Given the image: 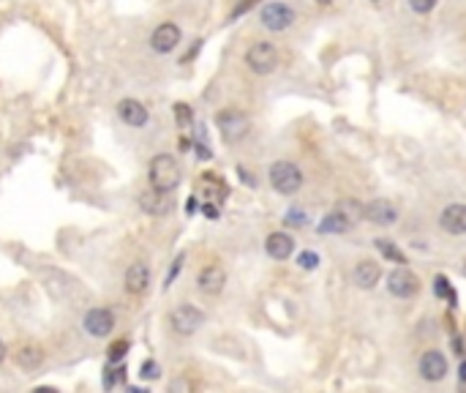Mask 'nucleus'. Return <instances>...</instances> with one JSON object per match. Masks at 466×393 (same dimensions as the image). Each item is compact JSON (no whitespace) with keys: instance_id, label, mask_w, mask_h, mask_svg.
<instances>
[{"instance_id":"f257e3e1","label":"nucleus","mask_w":466,"mask_h":393,"mask_svg":"<svg viewBox=\"0 0 466 393\" xmlns=\"http://www.w3.org/2000/svg\"><path fill=\"white\" fill-rule=\"evenodd\" d=\"M180 183V164L175 162V156L161 153L150 162V186L158 192H175Z\"/></svg>"},{"instance_id":"f03ea898","label":"nucleus","mask_w":466,"mask_h":393,"mask_svg":"<svg viewBox=\"0 0 466 393\" xmlns=\"http://www.w3.org/2000/svg\"><path fill=\"white\" fill-rule=\"evenodd\" d=\"M270 186L279 194H295L303 186V172L292 162H276L270 167Z\"/></svg>"},{"instance_id":"7ed1b4c3","label":"nucleus","mask_w":466,"mask_h":393,"mask_svg":"<svg viewBox=\"0 0 466 393\" xmlns=\"http://www.w3.org/2000/svg\"><path fill=\"white\" fill-rule=\"evenodd\" d=\"M246 63H249L254 74H270L279 66V52H276V47L270 41H256L246 52Z\"/></svg>"},{"instance_id":"20e7f679","label":"nucleus","mask_w":466,"mask_h":393,"mask_svg":"<svg viewBox=\"0 0 466 393\" xmlns=\"http://www.w3.org/2000/svg\"><path fill=\"white\" fill-rule=\"evenodd\" d=\"M216 123H218L221 137H224L226 142H238V139H243L251 129V121L240 112V109H224V112H218Z\"/></svg>"},{"instance_id":"39448f33","label":"nucleus","mask_w":466,"mask_h":393,"mask_svg":"<svg viewBox=\"0 0 466 393\" xmlns=\"http://www.w3.org/2000/svg\"><path fill=\"white\" fill-rule=\"evenodd\" d=\"M169 323H172V328H175V333H180V336H191V333H196V330L202 328V323H205V314H202L196 306L183 303V306H178V309L172 311Z\"/></svg>"},{"instance_id":"423d86ee","label":"nucleus","mask_w":466,"mask_h":393,"mask_svg":"<svg viewBox=\"0 0 466 393\" xmlns=\"http://www.w3.org/2000/svg\"><path fill=\"white\" fill-rule=\"evenodd\" d=\"M387 290L396 295V298H412V295H417V290H420V279L406 265H398L387 276Z\"/></svg>"},{"instance_id":"0eeeda50","label":"nucleus","mask_w":466,"mask_h":393,"mask_svg":"<svg viewBox=\"0 0 466 393\" xmlns=\"http://www.w3.org/2000/svg\"><path fill=\"white\" fill-rule=\"evenodd\" d=\"M292 22H295V11H292L286 3H267V6L262 8V25H265L267 31L281 33V31H286Z\"/></svg>"},{"instance_id":"6e6552de","label":"nucleus","mask_w":466,"mask_h":393,"mask_svg":"<svg viewBox=\"0 0 466 393\" xmlns=\"http://www.w3.org/2000/svg\"><path fill=\"white\" fill-rule=\"evenodd\" d=\"M180 38H183V33H180V28L175 22H161L153 31V36H150V47L155 52H161V55H169V52L178 49Z\"/></svg>"},{"instance_id":"1a4fd4ad","label":"nucleus","mask_w":466,"mask_h":393,"mask_svg":"<svg viewBox=\"0 0 466 393\" xmlns=\"http://www.w3.org/2000/svg\"><path fill=\"white\" fill-rule=\"evenodd\" d=\"M82 325H85V330H88L91 336H95V339H104V336H109V333L115 330V314H112L109 309L95 306V309H91V311L85 314Z\"/></svg>"},{"instance_id":"9d476101","label":"nucleus","mask_w":466,"mask_h":393,"mask_svg":"<svg viewBox=\"0 0 466 393\" xmlns=\"http://www.w3.org/2000/svg\"><path fill=\"white\" fill-rule=\"evenodd\" d=\"M420 374H423V380H428V383H439V380L447 374V358H444L442 353H436V350H428V353L420 358Z\"/></svg>"},{"instance_id":"9b49d317","label":"nucleus","mask_w":466,"mask_h":393,"mask_svg":"<svg viewBox=\"0 0 466 393\" xmlns=\"http://www.w3.org/2000/svg\"><path fill=\"white\" fill-rule=\"evenodd\" d=\"M363 216H366L371 224H393V222L398 219V210H396V205L387 202V199H373L371 205H366Z\"/></svg>"},{"instance_id":"f8f14e48","label":"nucleus","mask_w":466,"mask_h":393,"mask_svg":"<svg viewBox=\"0 0 466 393\" xmlns=\"http://www.w3.org/2000/svg\"><path fill=\"white\" fill-rule=\"evenodd\" d=\"M118 115L123 118V123H128V126H134V129H142L145 123H148V109L137 101V98H123L121 104H118Z\"/></svg>"},{"instance_id":"ddd939ff","label":"nucleus","mask_w":466,"mask_h":393,"mask_svg":"<svg viewBox=\"0 0 466 393\" xmlns=\"http://www.w3.org/2000/svg\"><path fill=\"white\" fill-rule=\"evenodd\" d=\"M439 224H442L444 232H450V235H464L466 232V205H447V208L442 210Z\"/></svg>"},{"instance_id":"4468645a","label":"nucleus","mask_w":466,"mask_h":393,"mask_svg":"<svg viewBox=\"0 0 466 393\" xmlns=\"http://www.w3.org/2000/svg\"><path fill=\"white\" fill-rule=\"evenodd\" d=\"M150 284V270L145 262H134L128 270H125V290L131 295H142Z\"/></svg>"},{"instance_id":"2eb2a0df","label":"nucleus","mask_w":466,"mask_h":393,"mask_svg":"<svg viewBox=\"0 0 466 393\" xmlns=\"http://www.w3.org/2000/svg\"><path fill=\"white\" fill-rule=\"evenodd\" d=\"M224 284H226V273H224V268H218V265H208V268H202V273H199V290L205 295H218L224 290Z\"/></svg>"},{"instance_id":"dca6fc26","label":"nucleus","mask_w":466,"mask_h":393,"mask_svg":"<svg viewBox=\"0 0 466 393\" xmlns=\"http://www.w3.org/2000/svg\"><path fill=\"white\" fill-rule=\"evenodd\" d=\"M265 252H267L273 260H286V257H292V252H295V240H292L286 232H273V235H267V240H265Z\"/></svg>"},{"instance_id":"f3484780","label":"nucleus","mask_w":466,"mask_h":393,"mask_svg":"<svg viewBox=\"0 0 466 393\" xmlns=\"http://www.w3.org/2000/svg\"><path fill=\"white\" fill-rule=\"evenodd\" d=\"M355 284L360 287V290H371L379 284V279H382V270H379V265L371 260H363L357 262V268H355Z\"/></svg>"},{"instance_id":"a211bd4d","label":"nucleus","mask_w":466,"mask_h":393,"mask_svg":"<svg viewBox=\"0 0 466 393\" xmlns=\"http://www.w3.org/2000/svg\"><path fill=\"white\" fill-rule=\"evenodd\" d=\"M142 210L145 213H153V216H161L169 210V192H158V189H150L142 194Z\"/></svg>"},{"instance_id":"6ab92c4d","label":"nucleus","mask_w":466,"mask_h":393,"mask_svg":"<svg viewBox=\"0 0 466 393\" xmlns=\"http://www.w3.org/2000/svg\"><path fill=\"white\" fill-rule=\"evenodd\" d=\"M355 227L349 219H343L339 210H333V213H327L325 219H322V224H319V232H325V235H343V232H349V229Z\"/></svg>"},{"instance_id":"aec40b11","label":"nucleus","mask_w":466,"mask_h":393,"mask_svg":"<svg viewBox=\"0 0 466 393\" xmlns=\"http://www.w3.org/2000/svg\"><path fill=\"white\" fill-rule=\"evenodd\" d=\"M199 192L208 196V199H213V202H221L226 196V186L218 180L213 172H205L202 180H199Z\"/></svg>"},{"instance_id":"412c9836","label":"nucleus","mask_w":466,"mask_h":393,"mask_svg":"<svg viewBox=\"0 0 466 393\" xmlns=\"http://www.w3.org/2000/svg\"><path fill=\"white\" fill-rule=\"evenodd\" d=\"M41 363H44V350L38 344H28L17 353V366H22V369H38Z\"/></svg>"},{"instance_id":"4be33fe9","label":"nucleus","mask_w":466,"mask_h":393,"mask_svg":"<svg viewBox=\"0 0 466 393\" xmlns=\"http://www.w3.org/2000/svg\"><path fill=\"white\" fill-rule=\"evenodd\" d=\"M333 210H339V213H341L343 219H349V222H352V224H357V222H360V216H363V210H366V208H363V205H360V202H355V199H341V202H339V205H336V208H333Z\"/></svg>"},{"instance_id":"5701e85b","label":"nucleus","mask_w":466,"mask_h":393,"mask_svg":"<svg viewBox=\"0 0 466 393\" xmlns=\"http://www.w3.org/2000/svg\"><path fill=\"white\" fill-rule=\"evenodd\" d=\"M376 249L382 252V257H387L390 262H398V265H404V262H406L404 252H398V249H396V246H393L387 238H379V240H376Z\"/></svg>"},{"instance_id":"b1692460","label":"nucleus","mask_w":466,"mask_h":393,"mask_svg":"<svg viewBox=\"0 0 466 393\" xmlns=\"http://www.w3.org/2000/svg\"><path fill=\"white\" fill-rule=\"evenodd\" d=\"M123 377H125L123 366H115V363H109V366H107V374H104V388H107V391H112V388H115V385H118Z\"/></svg>"},{"instance_id":"393cba45","label":"nucleus","mask_w":466,"mask_h":393,"mask_svg":"<svg viewBox=\"0 0 466 393\" xmlns=\"http://www.w3.org/2000/svg\"><path fill=\"white\" fill-rule=\"evenodd\" d=\"M125 353H128V341L121 339V341H115L112 347H109V363H121L125 358Z\"/></svg>"},{"instance_id":"a878e982","label":"nucleus","mask_w":466,"mask_h":393,"mask_svg":"<svg viewBox=\"0 0 466 393\" xmlns=\"http://www.w3.org/2000/svg\"><path fill=\"white\" fill-rule=\"evenodd\" d=\"M284 222H286V227H306V224H309V222H306V213L297 210V208H292V210L286 213Z\"/></svg>"},{"instance_id":"bb28decb","label":"nucleus","mask_w":466,"mask_h":393,"mask_svg":"<svg viewBox=\"0 0 466 393\" xmlns=\"http://www.w3.org/2000/svg\"><path fill=\"white\" fill-rule=\"evenodd\" d=\"M139 374H142V380H158V377H161V369H158L155 360H145L142 369H139Z\"/></svg>"},{"instance_id":"cd10ccee","label":"nucleus","mask_w":466,"mask_h":393,"mask_svg":"<svg viewBox=\"0 0 466 393\" xmlns=\"http://www.w3.org/2000/svg\"><path fill=\"white\" fill-rule=\"evenodd\" d=\"M297 265H300L303 270H313V268L319 265V254H313V252H303V254L297 257Z\"/></svg>"},{"instance_id":"c85d7f7f","label":"nucleus","mask_w":466,"mask_h":393,"mask_svg":"<svg viewBox=\"0 0 466 393\" xmlns=\"http://www.w3.org/2000/svg\"><path fill=\"white\" fill-rule=\"evenodd\" d=\"M409 6H412V11H417V14H428V11H434L436 0H409Z\"/></svg>"},{"instance_id":"c756f323","label":"nucleus","mask_w":466,"mask_h":393,"mask_svg":"<svg viewBox=\"0 0 466 393\" xmlns=\"http://www.w3.org/2000/svg\"><path fill=\"white\" fill-rule=\"evenodd\" d=\"M175 118H178L180 126H188V123H191V109H188V104H175Z\"/></svg>"},{"instance_id":"7c9ffc66","label":"nucleus","mask_w":466,"mask_h":393,"mask_svg":"<svg viewBox=\"0 0 466 393\" xmlns=\"http://www.w3.org/2000/svg\"><path fill=\"white\" fill-rule=\"evenodd\" d=\"M202 213H205L208 219H218V216H221V210H218L216 202H205V205H202Z\"/></svg>"},{"instance_id":"2f4dec72","label":"nucleus","mask_w":466,"mask_h":393,"mask_svg":"<svg viewBox=\"0 0 466 393\" xmlns=\"http://www.w3.org/2000/svg\"><path fill=\"white\" fill-rule=\"evenodd\" d=\"M180 268H183V254H180V257L175 260V265L169 268V276H166V287H169V284H172V279H175V276L180 273Z\"/></svg>"},{"instance_id":"473e14b6","label":"nucleus","mask_w":466,"mask_h":393,"mask_svg":"<svg viewBox=\"0 0 466 393\" xmlns=\"http://www.w3.org/2000/svg\"><path fill=\"white\" fill-rule=\"evenodd\" d=\"M254 3H256V0H240V3L235 6L232 17H240V14H246V11H249V8H251V6H254Z\"/></svg>"},{"instance_id":"72a5a7b5","label":"nucleus","mask_w":466,"mask_h":393,"mask_svg":"<svg viewBox=\"0 0 466 393\" xmlns=\"http://www.w3.org/2000/svg\"><path fill=\"white\" fill-rule=\"evenodd\" d=\"M447 284H450V282H444L442 276L436 279V295H439V298H444V295L450 293V287H447Z\"/></svg>"},{"instance_id":"f704fd0d","label":"nucleus","mask_w":466,"mask_h":393,"mask_svg":"<svg viewBox=\"0 0 466 393\" xmlns=\"http://www.w3.org/2000/svg\"><path fill=\"white\" fill-rule=\"evenodd\" d=\"M196 208H199V205H196V199H188V205H186V210H188V213H194Z\"/></svg>"},{"instance_id":"c9c22d12","label":"nucleus","mask_w":466,"mask_h":393,"mask_svg":"<svg viewBox=\"0 0 466 393\" xmlns=\"http://www.w3.org/2000/svg\"><path fill=\"white\" fill-rule=\"evenodd\" d=\"M3 358H6V344L0 341V363H3Z\"/></svg>"},{"instance_id":"e433bc0d","label":"nucleus","mask_w":466,"mask_h":393,"mask_svg":"<svg viewBox=\"0 0 466 393\" xmlns=\"http://www.w3.org/2000/svg\"><path fill=\"white\" fill-rule=\"evenodd\" d=\"M461 380H464V383H466V363H464V366H461Z\"/></svg>"},{"instance_id":"4c0bfd02","label":"nucleus","mask_w":466,"mask_h":393,"mask_svg":"<svg viewBox=\"0 0 466 393\" xmlns=\"http://www.w3.org/2000/svg\"><path fill=\"white\" fill-rule=\"evenodd\" d=\"M316 3H322V6H327V3H333V0H316Z\"/></svg>"},{"instance_id":"58836bf2","label":"nucleus","mask_w":466,"mask_h":393,"mask_svg":"<svg viewBox=\"0 0 466 393\" xmlns=\"http://www.w3.org/2000/svg\"><path fill=\"white\" fill-rule=\"evenodd\" d=\"M464 276H466V265H464Z\"/></svg>"}]
</instances>
